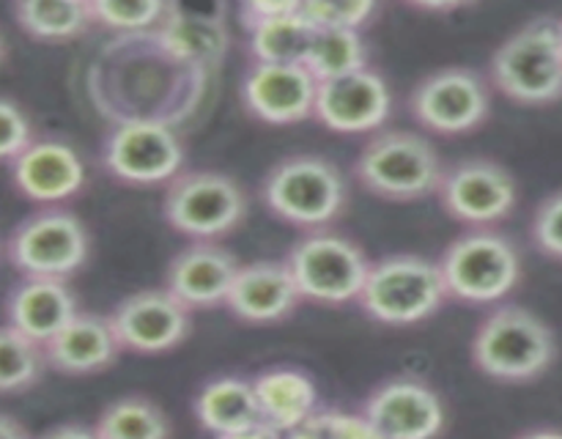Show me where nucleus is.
<instances>
[{"label": "nucleus", "mask_w": 562, "mask_h": 439, "mask_svg": "<svg viewBox=\"0 0 562 439\" xmlns=\"http://www.w3.org/2000/svg\"><path fill=\"white\" fill-rule=\"evenodd\" d=\"M327 439H387L366 412L324 409Z\"/></svg>", "instance_id": "obj_34"}, {"label": "nucleus", "mask_w": 562, "mask_h": 439, "mask_svg": "<svg viewBox=\"0 0 562 439\" xmlns=\"http://www.w3.org/2000/svg\"><path fill=\"white\" fill-rule=\"evenodd\" d=\"M530 234L543 256L562 263V190L543 198L532 214Z\"/></svg>", "instance_id": "obj_32"}, {"label": "nucleus", "mask_w": 562, "mask_h": 439, "mask_svg": "<svg viewBox=\"0 0 562 439\" xmlns=\"http://www.w3.org/2000/svg\"><path fill=\"white\" fill-rule=\"evenodd\" d=\"M93 428L99 439H173L170 417L143 395H124L104 406Z\"/></svg>", "instance_id": "obj_27"}, {"label": "nucleus", "mask_w": 562, "mask_h": 439, "mask_svg": "<svg viewBox=\"0 0 562 439\" xmlns=\"http://www.w3.org/2000/svg\"><path fill=\"white\" fill-rule=\"evenodd\" d=\"M558 360V338L538 313L521 305H499L477 324L472 362L497 382H532Z\"/></svg>", "instance_id": "obj_1"}, {"label": "nucleus", "mask_w": 562, "mask_h": 439, "mask_svg": "<svg viewBox=\"0 0 562 439\" xmlns=\"http://www.w3.org/2000/svg\"><path fill=\"white\" fill-rule=\"evenodd\" d=\"M302 16L313 31H360L373 14L376 3H349V0H305Z\"/></svg>", "instance_id": "obj_31"}, {"label": "nucleus", "mask_w": 562, "mask_h": 439, "mask_svg": "<svg viewBox=\"0 0 562 439\" xmlns=\"http://www.w3.org/2000/svg\"><path fill=\"white\" fill-rule=\"evenodd\" d=\"M448 300L439 261L398 252L371 263L360 294V307L368 318L387 327H412L442 307Z\"/></svg>", "instance_id": "obj_2"}, {"label": "nucleus", "mask_w": 562, "mask_h": 439, "mask_svg": "<svg viewBox=\"0 0 562 439\" xmlns=\"http://www.w3.org/2000/svg\"><path fill=\"white\" fill-rule=\"evenodd\" d=\"M355 173L371 195L384 201H423L439 192L442 159L431 140L417 132L384 130L366 143Z\"/></svg>", "instance_id": "obj_3"}, {"label": "nucleus", "mask_w": 562, "mask_h": 439, "mask_svg": "<svg viewBox=\"0 0 562 439\" xmlns=\"http://www.w3.org/2000/svg\"><path fill=\"white\" fill-rule=\"evenodd\" d=\"M516 179L494 159H467L445 170L439 201L445 212L472 228H488L516 206Z\"/></svg>", "instance_id": "obj_12"}, {"label": "nucleus", "mask_w": 562, "mask_h": 439, "mask_svg": "<svg viewBox=\"0 0 562 439\" xmlns=\"http://www.w3.org/2000/svg\"><path fill=\"white\" fill-rule=\"evenodd\" d=\"M241 263L217 241H192L170 261L165 289L190 311H209L228 302Z\"/></svg>", "instance_id": "obj_18"}, {"label": "nucleus", "mask_w": 562, "mask_h": 439, "mask_svg": "<svg viewBox=\"0 0 562 439\" xmlns=\"http://www.w3.org/2000/svg\"><path fill=\"white\" fill-rule=\"evenodd\" d=\"M104 168L126 184H165L181 176L184 146L162 121L132 119L104 140Z\"/></svg>", "instance_id": "obj_10"}, {"label": "nucleus", "mask_w": 562, "mask_h": 439, "mask_svg": "<svg viewBox=\"0 0 562 439\" xmlns=\"http://www.w3.org/2000/svg\"><path fill=\"white\" fill-rule=\"evenodd\" d=\"M302 3L252 0L241 5V20L250 33L252 64H302L311 47L313 27L302 16Z\"/></svg>", "instance_id": "obj_21"}, {"label": "nucleus", "mask_w": 562, "mask_h": 439, "mask_svg": "<svg viewBox=\"0 0 562 439\" xmlns=\"http://www.w3.org/2000/svg\"><path fill=\"white\" fill-rule=\"evenodd\" d=\"M5 60V38H3V31H0V64Z\"/></svg>", "instance_id": "obj_39"}, {"label": "nucleus", "mask_w": 562, "mask_h": 439, "mask_svg": "<svg viewBox=\"0 0 562 439\" xmlns=\"http://www.w3.org/2000/svg\"><path fill=\"white\" fill-rule=\"evenodd\" d=\"M302 66L318 82L338 80V77H349L355 71L371 69L360 31H313L311 47H307Z\"/></svg>", "instance_id": "obj_28"}, {"label": "nucleus", "mask_w": 562, "mask_h": 439, "mask_svg": "<svg viewBox=\"0 0 562 439\" xmlns=\"http://www.w3.org/2000/svg\"><path fill=\"white\" fill-rule=\"evenodd\" d=\"M195 417L214 439L239 434L263 423L250 379L220 376L203 384L195 395Z\"/></svg>", "instance_id": "obj_24"}, {"label": "nucleus", "mask_w": 562, "mask_h": 439, "mask_svg": "<svg viewBox=\"0 0 562 439\" xmlns=\"http://www.w3.org/2000/svg\"><path fill=\"white\" fill-rule=\"evenodd\" d=\"M220 439H283V431H278V428L269 426V423H258V426L245 428V431L239 434H228V437Z\"/></svg>", "instance_id": "obj_36"}, {"label": "nucleus", "mask_w": 562, "mask_h": 439, "mask_svg": "<svg viewBox=\"0 0 562 439\" xmlns=\"http://www.w3.org/2000/svg\"><path fill=\"white\" fill-rule=\"evenodd\" d=\"M168 225L192 241H217L239 228L247 214L245 190L217 170H187L165 192Z\"/></svg>", "instance_id": "obj_9"}, {"label": "nucleus", "mask_w": 562, "mask_h": 439, "mask_svg": "<svg viewBox=\"0 0 562 439\" xmlns=\"http://www.w3.org/2000/svg\"><path fill=\"white\" fill-rule=\"evenodd\" d=\"M91 252L86 225L69 209L44 206L16 223L5 239V258L22 278L69 280Z\"/></svg>", "instance_id": "obj_7"}, {"label": "nucleus", "mask_w": 562, "mask_h": 439, "mask_svg": "<svg viewBox=\"0 0 562 439\" xmlns=\"http://www.w3.org/2000/svg\"><path fill=\"white\" fill-rule=\"evenodd\" d=\"M3 313L5 324L44 346L80 313V307L69 280L22 278L5 294Z\"/></svg>", "instance_id": "obj_20"}, {"label": "nucleus", "mask_w": 562, "mask_h": 439, "mask_svg": "<svg viewBox=\"0 0 562 439\" xmlns=\"http://www.w3.org/2000/svg\"><path fill=\"white\" fill-rule=\"evenodd\" d=\"M516 439H562V428H532Z\"/></svg>", "instance_id": "obj_38"}, {"label": "nucleus", "mask_w": 562, "mask_h": 439, "mask_svg": "<svg viewBox=\"0 0 562 439\" xmlns=\"http://www.w3.org/2000/svg\"><path fill=\"white\" fill-rule=\"evenodd\" d=\"M318 80L302 64H252L241 80V102L263 124L285 126L311 119Z\"/></svg>", "instance_id": "obj_16"}, {"label": "nucleus", "mask_w": 562, "mask_h": 439, "mask_svg": "<svg viewBox=\"0 0 562 439\" xmlns=\"http://www.w3.org/2000/svg\"><path fill=\"white\" fill-rule=\"evenodd\" d=\"M33 439H99V434L97 428L82 426V423H60V426L47 428V431Z\"/></svg>", "instance_id": "obj_35"}, {"label": "nucleus", "mask_w": 562, "mask_h": 439, "mask_svg": "<svg viewBox=\"0 0 562 439\" xmlns=\"http://www.w3.org/2000/svg\"><path fill=\"white\" fill-rule=\"evenodd\" d=\"M488 88L477 71L448 66L417 82L409 110L417 124L437 135H467L486 121Z\"/></svg>", "instance_id": "obj_11"}, {"label": "nucleus", "mask_w": 562, "mask_h": 439, "mask_svg": "<svg viewBox=\"0 0 562 439\" xmlns=\"http://www.w3.org/2000/svg\"><path fill=\"white\" fill-rule=\"evenodd\" d=\"M302 302L285 261L241 263L225 307L245 324H274L294 313Z\"/></svg>", "instance_id": "obj_19"}, {"label": "nucleus", "mask_w": 562, "mask_h": 439, "mask_svg": "<svg viewBox=\"0 0 562 439\" xmlns=\"http://www.w3.org/2000/svg\"><path fill=\"white\" fill-rule=\"evenodd\" d=\"M263 423L289 434L318 412V390L305 371L269 368L252 379Z\"/></svg>", "instance_id": "obj_23"}, {"label": "nucleus", "mask_w": 562, "mask_h": 439, "mask_svg": "<svg viewBox=\"0 0 562 439\" xmlns=\"http://www.w3.org/2000/svg\"><path fill=\"white\" fill-rule=\"evenodd\" d=\"M47 371L44 346L25 338L11 324H0V395H16L36 387Z\"/></svg>", "instance_id": "obj_29"}, {"label": "nucleus", "mask_w": 562, "mask_h": 439, "mask_svg": "<svg viewBox=\"0 0 562 439\" xmlns=\"http://www.w3.org/2000/svg\"><path fill=\"white\" fill-rule=\"evenodd\" d=\"M492 80L505 97L527 108L562 99L560 20H532L505 38L492 55Z\"/></svg>", "instance_id": "obj_6"}, {"label": "nucleus", "mask_w": 562, "mask_h": 439, "mask_svg": "<svg viewBox=\"0 0 562 439\" xmlns=\"http://www.w3.org/2000/svg\"><path fill=\"white\" fill-rule=\"evenodd\" d=\"M261 195L269 212L283 223L322 230L346 209L349 187L344 170L335 162L313 154H296L269 170Z\"/></svg>", "instance_id": "obj_4"}, {"label": "nucleus", "mask_w": 562, "mask_h": 439, "mask_svg": "<svg viewBox=\"0 0 562 439\" xmlns=\"http://www.w3.org/2000/svg\"><path fill=\"white\" fill-rule=\"evenodd\" d=\"M11 16L36 42H71L93 25L91 3L82 0H20Z\"/></svg>", "instance_id": "obj_26"}, {"label": "nucleus", "mask_w": 562, "mask_h": 439, "mask_svg": "<svg viewBox=\"0 0 562 439\" xmlns=\"http://www.w3.org/2000/svg\"><path fill=\"white\" fill-rule=\"evenodd\" d=\"M121 354V344L113 333L110 316L77 313L49 344H44L47 368L66 376H91L108 371Z\"/></svg>", "instance_id": "obj_22"}, {"label": "nucleus", "mask_w": 562, "mask_h": 439, "mask_svg": "<svg viewBox=\"0 0 562 439\" xmlns=\"http://www.w3.org/2000/svg\"><path fill=\"white\" fill-rule=\"evenodd\" d=\"M450 300L464 305H497L521 280V252L505 234L472 228L448 245L439 258Z\"/></svg>", "instance_id": "obj_5"}, {"label": "nucleus", "mask_w": 562, "mask_h": 439, "mask_svg": "<svg viewBox=\"0 0 562 439\" xmlns=\"http://www.w3.org/2000/svg\"><path fill=\"white\" fill-rule=\"evenodd\" d=\"M159 42L173 58L187 60L192 66H212L214 60L223 58L228 47L225 25L217 16L190 14V11L170 5L168 16L162 20Z\"/></svg>", "instance_id": "obj_25"}, {"label": "nucleus", "mask_w": 562, "mask_h": 439, "mask_svg": "<svg viewBox=\"0 0 562 439\" xmlns=\"http://www.w3.org/2000/svg\"><path fill=\"white\" fill-rule=\"evenodd\" d=\"M33 140L36 137L25 110L14 99L0 97V162L11 165Z\"/></svg>", "instance_id": "obj_33"}, {"label": "nucleus", "mask_w": 562, "mask_h": 439, "mask_svg": "<svg viewBox=\"0 0 562 439\" xmlns=\"http://www.w3.org/2000/svg\"><path fill=\"white\" fill-rule=\"evenodd\" d=\"M393 110V93L379 71L362 69L338 80L318 82L316 115L338 135H366L384 126Z\"/></svg>", "instance_id": "obj_15"}, {"label": "nucleus", "mask_w": 562, "mask_h": 439, "mask_svg": "<svg viewBox=\"0 0 562 439\" xmlns=\"http://www.w3.org/2000/svg\"><path fill=\"white\" fill-rule=\"evenodd\" d=\"M560 33H562V20H560Z\"/></svg>", "instance_id": "obj_40"}, {"label": "nucleus", "mask_w": 562, "mask_h": 439, "mask_svg": "<svg viewBox=\"0 0 562 439\" xmlns=\"http://www.w3.org/2000/svg\"><path fill=\"white\" fill-rule=\"evenodd\" d=\"M0 439H33V437L27 434V428L22 426L16 417L0 412Z\"/></svg>", "instance_id": "obj_37"}, {"label": "nucleus", "mask_w": 562, "mask_h": 439, "mask_svg": "<svg viewBox=\"0 0 562 439\" xmlns=\"http://www.w3.org/2000/svg\"><path fill=\"white\" fill-rule=\"evenodd\" d=\"M362 412L387 439H437L448 417L437 390L415 376H395L379 384Z\"/></svg>", "instance_id": "obj_14"}, {"label": "nucleus", "mask_w": 562, "mask_h": 439, "mask_svg": "<svg viewBox=\"0 0 562 439\" xmlns=\"http://www.w3.org/2000/svg\"><path fill=\"white\" fill-rule=\"evenodd\" d=\"M9 168L14 190L42 206H58L86 184V165L80 154L69 143L53 137L33 140Z\"/></svg>", "instance_id": "obj_17"}, {"label": "nucleus", "mask_w": 562, "mask_h": 439, "mask_svg": "<svg viewBox=\"0 0 562 439\" xmlns=\"http://www.w3.org/2000/svg\"><path fill=\"white\" fill-rule=\"evenodd\" d=\"M192 311L168 289H146L130 294L110 313V324L121 349L135 354H165L190 335Z\"/></svg>", "instance_id": "obj_13"}, {"label": "nucleus", "mask_w": 562, "mask_h": 439, "mask_svg": "<svg viewBox=\"0 0 562 439\" xmlns=\"http://www.w3.org/2000/svg\"><path fill=\"white\" fill-rule=\"evenodd\" d=\"M285 263L302 300L316 305H349L360 300L373 261H368L357 241L329 230H313L291 247Z\"/></svg>", "instance_id": "obj_8"}, {"label": "nucleus", "mask_w": 562, "mask_h": 439, "mask_svg": "<svg viewBox=\"0 0 562 439\" xmlns=\"http://www.w3.org/2000/svg\"><path fill=\"white\" fill-rule=\"evenodd\" d=\"M170 5L159 3V0H146V3H115V0H97L91 3L93 25L110 27V31L137 33L146 27L162 25L168 16Z\"/></svg>", "instance_id": "obj_30"}]
</instances>
